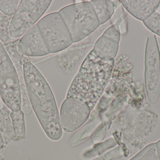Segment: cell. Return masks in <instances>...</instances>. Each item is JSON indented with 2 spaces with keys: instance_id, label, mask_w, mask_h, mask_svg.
<instances>
[{
  "instance_id": "3",
  "label": "cell",
  "mask_w": 160,
  "mask_h": 160,
  "mask_svg": "<svg viewBox=\"0 0 160 160\" xmlns=\"http://www.w3.org/2000/svg\"><path fill=\"white\" fill-rule=\"evenodd\" d=\"M51 3V0L20 1L10 23L9 33L11 37L18 39L22 36L36 24Z\"/></svg>"
},
{
  "instance_id": "9",
  "label": "cell",
  "mask_w": 160,
  "mask_h": 160,
  "mask_svg": "<svg viewBox=\"0 0 160 160\" xmlns=\"http://www.w3.org/2000/svg\"><path fill=\"white\" fill-rule=\"evenodd\" d=\"M0 97L11 111L21 109V91L16 70L0 77Z\"/></svg>"
},
{
  "instance_id": "21",
  "label": "cell",
  "mask_w": 160,
  "mask_h": 160,
  "mask_svg": "<svg viewBox=\"0 0 160 160\" xmlns=\"http://www.w3.org/2000/svg\"><path fill=\"white\" fill-rule=\"evenodd\" d=\"M129 160H159L156 143L147 146Z\"/></svg>"
},
{
  "instance_id": "8",
  "label": "cell",
  "mask_w": 160,
  "mask_h": 160,
  "mask_svg": "<svg viewBox=\"0 0 160 160\" xmlns=\"http://www.w3.org/2000/svg\"><path fill=\"white\" fill-rule=\"evenodd\" d=\"M114 64V59H101L92 49L84 60L79 71L86 74L105 88L111 78Z\"/></svg>"
},
{
  "instance_id": "13",
  "label": "cell",
  "mask_w": 160,
  "mask_h": 160,
  "mask_svg": "<svg viewBox=\"0 0 160 160\" xmlns=\"http://www.w3.org/2000/svg\"><path fill=\"white\" fill-rule=\"evenodd\" d=\"M120 2L127 11L133 17L144 21L156 10L160 1L125 0Z\"/></svg>"
},
{
  "instance_id": "23",
  "label": "cell",
  "mask_w": 160,
  "mask_h": 160,
  "mask_svg": "<svg viewBox=\"0 0 160 160\" xmlns=\"http://www.w3.org/2000/svg\"><path fill=\"white\" fill-rule=\"evenodd\" d=\"M18 0L1 1L0 11L7 16L12 17L15 14L19 3Z\"/></svg>"
},
{
  "instance_id": "28",
  "label": "cell",
  "mask_w": 160,
  "mask_h": 160,
  "mask_svg": "<svg viewBox=\"0 0 160 160\" xmlns=\"http://www.w3.org/2000/svg\"><path fill=\"white\" fill-rule=\"evenodd\" d=\"M5 144L3 139L2 135H1V133H0V149L2 148V147L4 146Z\"/></svg>"
},
{
  "instance_id": "12",
  "label": "cell",
  "mask_w": 160,
  "mask_h": 160,
  "mask_svg": "<svg viewBox=\"0 0 160 160\" xmlns=\"http://www.w3.org/2000/svg\"><path fill=\"white\" fill-rule=\"evenodd\" d=\"M19 40V39H17L15 41L7 43L3 46L7 52L8 53L9 56L14 64L17 74H18L19 81L22 95L21 110L24 113V115H29L32 113L33 110L28 98L26 86H25L23 68H22V65L21 64L18 55L17 46H18Z\"/></svg>"
},
{
  "instance_id": "5",
  "label": "cell",
  "mask_w": 160,
  "mask_h": 160,
  "mask_svg": "<svg viewBox=\"0 0 160 160\" xmlns=\"http://www.w3.org/2000/svg\"><path fill=\"white\" fill-rule=\"evenodd\" d=\"M145 62L147 94L150 102L155 104L160 94V55L157 39L152 34L148 39Z\"/></svg>"
},
{
  "instance_id": "15",
  "label": "cell",
  "mask_w": 160,
  "mask_h": 160,
  "mask_svg": "<svg viewBox=\"0 0 160 160\" xmlns=\"http://www.w3.org/2000/svg\"><path fill=\"white\" fill-rule=\"evenodd\" d=\"M100 25L108 21L112 16L119 1L94 0L89 2Z\"/></svg>"
},
{
  "instance_id": "16",
  "label": "cell",
  "mask_w": 160,
  "mask_h": 160,
  "mask_svg": "<svg viewBox=\"0 0 160 160\" xmlns=\"http://www.w3.org/2000/svg\"><path fill=\"white\" fill-rule=\"evenodd\" d=\"M11 113V110L5 104L2 108H0V133L5 144L11 141L18 140L14 133Z\"/></svg>"
},
{
  "instance_id": "27",
  "label": "cell",
  "mask_w": 160,
  "mask_h": 160,
  "mask_svg": "<svg viewBox=\"0 0 160 160\" xmlns=\"http://www.w3.org/2000/svg\"><path fill=\"white\" fill-rule=\"evenodd\" d=\"M157 145V150H158V155L159 158L160 160V140L156 142Z\"/></svg>"
},
{
  "instance_id": "25",
  "label": "cell",
  "mask_w": 160,
  "mask_h": 160,
  "mask_svg": "<svg viewBox=\"0 0 160 160\" xmlns=\"http://www.w3.org/2000/svg\"><path fill=\"white\" fill-rule=\"evenodd\" d=\"M102 35L119 43L120 40V32L119 29H118L115 25H112L108 28L104 32Z\"/></svg>"
},
{
  "instance_id": "22",
  "label": "cell",
  "mask_w": 160,
  "mask_h": 160,
  "mask_svg": "<svg viewBox=\"0 0 160 160\" xmlns=\"http://www.w3.org/2000/svg\"><path fill=\"white\" fill-rule=\"evenodd\" d=\"M143 23L150 31L160 36V3L156 10Z\"/></svg>"
},
{
  "instance_id": "1",
  "label": "cell",
  "mask_w": 160,
  "mask_h": 160,
  "mask_svg": "<svg viewBox=\"0 0 160 160\" xmlns=\"http://www.w3.org/2000/svg\"><path fill=\"white\" fill-rule=\"evenodd\" d=\"M25 86L32 109L47 136L62 138L63 130L54 95L46 79L31 62L22 66Z\"/></svg>"
},
{
  "instance_id": "4",
  "label": "cell",
  "mask_w": 160,
  "mask_h": 160,
  "mask_svg": "<svg viewBox=\"0 0 160 160\" xmlns=\"http://www.w3.org/2000/svg\"><path fill=\"white\" fill-rule=\"evenodd\" d=\"M36 24L50 53L61 51L73 44L69 32L58 12L45 16Z\"/></svg>"
},
{
  "instance_id": "29",
  "label": "cell",
  "mask_w": 160,
  "mask_h": 160,
  "mask_svg": "<svg viewBox=\"0 0 160 160\" xmlns=\"http://www.w3.org/2000/svg\"><path fill=\"white\" fill-rule=\"evenodd\" d=\"M92 160H104V158L102 157H98Z\"/></svg>"
},
{
  "instance_id": "11",
  "label": "cell",
  "mask_w": 160,
  "mask_h": 160,
  "mask_svg": "<svg viewBox=\"0 0 160 160\" xmlns=\"http://www.w3.org/2000/svg\"><path fill=\"white\" fill-rule=\"evenodd\" d=\"M158 123V115L152 112H144L137 116L131 126L125 130V135L136 141H144L153 133Z\"/></svg>"
},
{
  "instance_id": "19",
  "label": "cell",
  "mask_w": 160,
  "mask_h": 160,
  "mask_svg": "<svg viewBox=\"0 0 160 160\" xmlns=\"http://www.w3.org/2000/svg\"><path fill=\"white\" fill-rule=\"evenodd\" d=\"M14 64L3 45L0 42V77L16 71Z\"/></svg>"
},
{
  "instance_id": "10",
  "label": "cell",
  "mask_w": 160,
  "mask_h": 160,
  "mask_svg": "<svg viewBox=\"0 0 160 160\" xmlns=\"http://www.w3.org/2000/svg\"><path fill=\"white\" fill-rule=\"evenodd\" d=\"M17 48L20 54L29 57L45 56L50 54L37 24L19 39Z\"/></svg>"
},
{
  "instance_id": "30",
  "label": "cell",
  "mask_w": 160,
  "mask_h": 160,
  "mask_svg": "<svg viewBox=\"0 0 160 160\" xmlns=\"http://www.w3.org/2000/svg\"><path fill=\"white\" fill-rule=\"evenodd\" d=\"M4 103H3L2 101V99H1V97H0V108H2L3 106Z\"/></svg>"
},
{
  "instance_id": "26",
  "label": "cell",
  "mask_w": 160,
  "mask_h": 160,
  "mask_svg": "<svg viewBox=\"0 0 160 160\" xmlns=\"http://www.w3.org/2000/svg\"><path fill=\"white\" fill-rule=\"evenodd\" d=\"M109 126L107 123H104V124L100 125L99 127H98L97 132L95 134L93 141L95 142H100L103 140V138L105 137V134L107 132L108 126Z\"/></svg>"
},
{
  "instance_id": "6",
  "label": "cell",
  "mask_w": 160,
  "mask_h": 160,
  "mask_svg": "<svg viewBox=\"0 0 160 160\" xmlns=\"http://www.w3.org/2000/svg\"><path fill=\"white\" fill-rule=\"evenodd\" d=\"M91 111L85 101L78 98L67 97L60 110V119L63 131L72 132L87 121Z\"/></svg>"
},
{
  "instance_id": "2",
  "label": "cell",
  "mask_w": 160,
  "mask_h": 160,
  "mask_svg": "<svg viewBox=\"0 0 160 160\" xmlns=\"http://www.w3.org/2000/svg\"><path fill=\"white\" fill-rule=\"evenodd\" d=\"M58 13L69 32L73 43L82 40L100 25L89 2L67 6Z\"/></svg>"
},
{
  "instance_id": "18",
  "label": "cell",
  "mask_w": 160,
  "mask_h": 160,
  "mask_svg": "<svg viewBox=\"0 0 160 160\" xmlns=\"http://www.w3.org/2000/svg\"><path fill=\"white\" fill-rule=\"evenodd\" d=\"M11 117L16 137L18 140L24 139L26 133L24 113L21 109L17 111H11Z\"/></svg>"
},
{
  "instance_id": "20",
  "label": "cell",
  "mask_w": 160,
  "mask_h": 160,
  "mask_svg": "<svg viewBox=\"0 0 160 160\" xmlns=\"http://www.w3.org/2000/svg\"><path fill=\"white\" fill-rule=\"evenodd\" d=\"M12 18V17L7 16L0 11V42L3 45L13 41H11L12 38L9 33Z\"/></svg>"
},
{
  "instance_id": "17",
  "label": "cell",
  "mask_w": 160,
  "mask_h": 160,
  "mask_svg": "<svg viewBox=\"0 0 160 160\" xmlns=\"http://www.w3.org/2000/svg\"><path fill=\"white\" fill-rule=\"evenodd\" d=\"M98 124V121H93L80 129L70 139L69 142L70 146H77L87 141L92 135Z\"/></svg>"
},
{
  "instance_id": "14",
  "label": "cell",
  "mask_w": 160,
  "mask_h": 160,
  "mask_svg": "<svg viewBox=\"0 0 160 160\" xmlns=\"http://www.w3.org/2000/svg\"><path fill=\"white\" fill-rule=\"evenodd\" d=\"M118 42L102 35L97 40L93 50L97 56L102 59H114L118 53Z\"/></svg>"
},
{
  "instance_id": "24",
  "label": "cell",
  "mask_w": 160,
  "mask_h": 160,
  "mask_svg": "<svg viewBox=\"0 0 160 160\" xmlns=\"http://www.w3.org/2000/svg\"><path fill=\"white\" fill-rule=\"evenodd\" d=\"M117 143L114 139H109L103 143L97 144L96 146L94 147L93 150V152H95V156L97 155H99L101 153H103L104 151L107 149H110L112 147H113L115 146L116 145Z\"/></svg>"
},
{
  "instance_id": "7",
  "label": "cell",
  "mask_w": 160,
  "mask_h": 160,
  "mask_svg": "<svg viewBox=\"0 0 160 160\" xmlns=\"http://www.w3.org/2000/svg\"><path fill=\"white\" fill-rule=\"evenodd\" d=\"M104 89L89 76L78 71L70 85L67 97L82 100L87 103L92 111L102 95Z\"/></svg>"
}]
</instances>
